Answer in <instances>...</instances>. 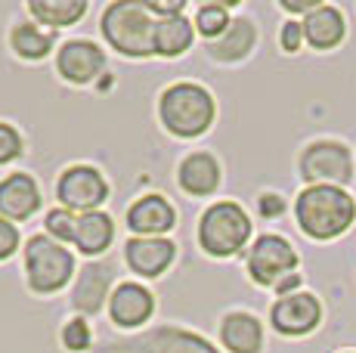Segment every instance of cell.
Instances as JSON below:
<instances>
[{
	"label": "cell",
	"instance_id": "6da1fadb",
	"mask_svg": "<svg viewBox=\"0 0 356 353\" xmlns=\"http://www.w3.org/2000/svg\"><path fill=\"white\" fill-rule=\"evenodd\" d=\"M159 121L177 140L204 137L217 121V99L198 81H174L159 93Z\"/></svg>",
	"mask_w": 356,
	"mask_h": 353
},
{
	"label": "cell",
	"instance_id": "7a4b0ae2",
	"mask_svg": "<svg viewBox=\"0 0 356 353\" xmlns=\"http://www.w3.org/2000/svg\"><path fill=\"white\" fill-rule=\"evenodd\" d=\"M294 220L304 236L332 242L353 227L356 202L344 186H307L294 199Z\"/></svg>",
	"mask_w": 356,
	"mask_h": 353
},
{
	"label": "cell",
	"instance_id": "3957f363",
	"mask_svg": "<svg viewBox=\"0 0 356 353\" xmlns=\"http://www.w3.org/2000/svg\"><path fill=\"white\" fill-rule=\"evenodd\" d=\"M155 13L143 0H115L99 16V35L124 59L155 56Z\"/></svg>",
	"mask_w": 356,
	"mask_h": 353
},
{
	"label": "cell",
	"instance_id": "277c9868",
	"mask_svg": "<svg viewBox=\"0 0 356 353\" xmlns=\"http://www.w3.org/2000/svg\"><path fill=\"white\" fill-rule=\"evenodd\" d=\"M254 223H251L248 211L238 202L220 199L214 205H208L198 217L195 227V242L214 261H229V257L242 254L251 242Z\"/></svg>",
	"mask_w": 356,
	"mask_h": 353
},
{
	"label": "cell",
	"instance_id": "5b68a950",
	"mask_svg": "<svg viewBox=\"0 0 356 353\" xmlns=\"http://www.w3.org/2000/svg\"><path fill=\"white\" fill-rule=\"evenodd\" d=\"M22 267H25V285L31 295L50 297L68 288V282L78 279L74 270V254L68 245L50 239L47 233H34L22 248Z\"/></svg>",
	"mask_w": 356,
	"mask_h": 353
},
{
	"label": "cell",
	"instance_id": "8992f818",
	"mask_svg": "<svg viewBox=\"0 0 356 353\" xmlns=\"http://www.w3.org/2000/svg\"><path fill=\"white\" fill-rule=\"evenodd\" d=\"M298 263L300 257L294 245L285 236H276V233L257 236L254 245L245 254V270H248L251 282L273 291H279L291 276H298Z\"/></svg>",
	"mask_w": 356,
	"mask_h": 353
},
{
	"label": "cell",
	"instance_id": "52a82bcc",
	"mask_svg": "<svg viewBox=\"0 0 356 353\" xmlns=\"http://www.w3.org/2000/svg\"><path fill=\"white\" fill-rule=\"evenodd\" d=\"M112 195L106 174L97 165H68L59 171L56 176V199L59 208H68L74 214H90V211H102V205Z\"/></svg>",
	"mask_w": 356,
	"mask_h": 353
},
{
	"label": "cell",
	"instance_id": "ba28073f",
	"mask_svg": "<svg viewBox=\"0 0 356 353\" xmlns=\"http://www.w3.org/2000/svg\"><path fill=\"white\" fill-rule=\"evenodd\" d=\"M298 171L307 186H347L353 180L350 149L338 140H316L300 152Z\"/></svg>",
	"mask_w": 356,
	"mask_h": 353
},
{
	"label": "cell",
	"instance_id": "9c48e42d",
	"mask_svg": "<svg viewBox=\"0 0 356 353\" xmlns=\"http://www.w3.org/2000/svg\"><path fill=\"white\" fill-rule=\"evenodd\" d=\"M106 65H108V56L97 40L72 38L65 44H59L56 50V74L72 87L97 84L106 74Z\"/></svg>",
	"mask_w": 356,
	"mask_h": 353
},
{
	"label": "cell",
	"instance_id": "30bf717a",
	"mask_svg": "<svg viewBox=\"0 0 356 353\" xmlns=\"http://www.w3.org/2000/svg\"><path fill=\"white\" fill-rule=\"evenodd\" d=\"M118 353H220L208 338L189 331L183 325H155L130 341L115 344Z\"/></svg>",
	"mask_w": 356,
	"mask_h": 353
},
{
	"label": "cell",
	"instance_id": "8fae6325",
	"mask_svg": "<svg viewBox=\"0 0 356 353\" xmlns=\"http://www.w3.org/2000/svg\"><path fill=\"white\" fill-rule=\"evenodd\" d=\"M124 223L136 239H168V233L177 229V208L168 195L143 192L127 205Z\"/></svg>",
	"mask_w": 356,
	"mask_h": 353
},
{
	"label": "cell",
	"instance_id": "7c38bea8",
	"mask_svg": "<svg viewBox=\"0 0 356 353\" xmlns=\"http://www.w3.org/2000/svg\"><path fill=\"white\" fill-rule=\"evenodd\" d=\"M323 322V304L310 291H291L273 301L270 325L285 338H304L319 329Z\"/></svg>",
	"mask_w": 356,
	"mask_h": 353
},
{
	"label": "cell",
	"instance_id": "4fadbf2b",
	"mask_svg": "<svg viewBox=\"0 0 356 353\" xmlns=\"http://www.w3.org/2000/svg\"><path fill=\"white\" fill-rule=\"evenodd\" d=\"M108 319L115 329L121 331H136L155 316V295L143 282L127 279L115 282L112 295H108Z\"/></svg>",
	"mask_w": 356,
	"mask_h": 353
},
{
	"label": "cell",
	"instance_id": "5bb4252c",
	"mask_svg": "<svg viewBox=\"0 0 356 353\" xmlns=\"http://www.w3.org/2000/svg\"><path fill=\"white\" fill-rule=\"evenodd\" d=\"M44 208V189L29 171H13L0 180V217L19 223L31 220Z\"/></svg>",
	"mask_w": 356,
	"mask_h": 353
},
{
	"label": "cell",
	"instance_id": "9a60e30c",
	"mask_svg": "<svg viewBox=\"0 0 356 353\" xmlns=\"http://www.w3.org/2000/svg\"><path fill=\"white\" fill-rule=\"evenodd\" d=\"M220 183H223V165L208 149H195V152L183 155V161L177 165V186L189 199H211L220 189Z\"/></svg>",
	"mask_w": 356,
	"mask_h": 353
},
{
	"label": "cell",
	"instance_id": "2e32d148",
	"mask_svg": "<svg viewBox=\"0 0 356 353\" xmlns=\"http://www.w3.org/2000/svg\"><path fill=\"white\" fill-rule=\"evenodd\" d=\"M177 261V242L174 239H136L130 236L124 242V263L140 279H159Z\"/></svg>",
	"mask_w": 356,
	"mask_h": 353
},
{
	"label": "cell",
	"instance_id": "e0dca14e",
	"mask_svg": "<svg viewBox=\"0 0 356 353\" xmlns=\"http://www.w3.org/2000/svg\"><path fill=\"white\" fill-rule=\"evenodd\" d=\"M115 282H112V267L108 263H87L84 270L74 279V291H72V307L81 316H97L102 307L108 304Z\"/></svg>",
	"mask_w": 356,
	"mask_h": 353
},
{
	"label": "cell",
	"instance_id": "ac0fdd59",
	"mask_svg": "<svg viewBox=\"0 0 356 353\" xmlns=\"http://www.w3.org/2000/svg\"><path fill=\"white\" fill-rule=\"evenodd\" d=\"M220 344L227 353H260L264 350V322L248 310H229L220 319Z\"/></svg>",
	"mask_w": 356,
	"mask_h": 353
},
{
	"label": "cell",
	"instance_id": "d6986e66",
	"mask_svg": "<svg viewBox=\"0 0 356 353\" xmlns=\"http://www.w3.org/2000/svg\"><path fill=\"white\" fill-rule=\"evenodd\" d=\"M115 242V217L108 211H90L78 214V227H74V242L72 248H78L84 257H102Z\"/></svg>",
	"mask_w": 356,
	"mask_h": 353
},
{
	"label": "cell",
	"instance_id": "ffe728a7",
	"mask_svg": "<svg viewBox=\"0 0 356 353\" xmlns=\"http://www.w3.org/2000/svg\"><path fill=\"white\" fill-rule=\"evenodd\" d=\"M300 25H304V40L313 47V50H334L347 35L344 13L332 3L316 6L310 16L300 19Z\"/></svg>",
	"mask_w": 356,
	"mask_h": 353
},
{
	"label": "cell",
	"instance_id": "44dd1931",
	"mask_svg": "<svg viewBox=\"0 0 356 353\" xmlns=\"http://www.w3.org/2000/svg\"><path fill=\"white\" fill-rule=\"evenodd\" d=\"M195 25L186 19V13L177 16H161L155 22V59H180L193 50L195 44Z\"/></svg>",
	"mask_w": 356,
	"mask_h": 353
},
{
	"label": "cell",
	"instance_id": "7402d4cb",
	"mask_svg": "<svg viewBox=\"0 0 356 353\" xmlns=\"http://www.w3.org/2000/svg\"><path fill=\"white\" fill-rule=\"evenodd\" d=\"M254 44H257V25L251 22L248 16H236L232 25L227 28V35L217 38L214 44H208V56L214 59V63L232 65V63L248 59Z\"/></svg>",
	"mask_w": 356,
	"mask_h": 353
},
{
	"label": "cell",
	"instance_id": "603a6c76",
	"mask_svg": "<svg viewBox=\"0 0 356 353\" xmlns=\"http://www.w3.org/2000/svg\"><path fill=\"white\" fill-rule=\"evenodd\" d=\"M56 44H59L56 31L40 28L31 19H22V22H16L10 28V50L25 63H44L56 50Z\"/></svg>",
	"mask_w": 356,
	"mask_h": 353
},
{
	"label": "cell",
	"instance_id": "cb8c5ba5",
	"mask_svg": "<svg viewBox=\"0 0 356 353\" xmlns=\"http://www.w3.org/2000/svg\"><path fill=\"white\" fill-rule=\"evenodd\" d=\"M90 3L87 0H29L25 3V13L31 16V22H38L40 28H72L81 19L87 16Z\"/></svg>",
	"mask_w": 356,
	"mask_h": 353
},
{
	"label": "cell",
	"instance_id": "d4e9b609",
	"mask_svg": "<svg viewBox=\"0 0 356 353\" xmlns=\"http://www.w3.org/2000/svg\"><path fill=\"white\" fill-rule=\"evenodd\" d=\"M193 25H195L198 38H204L208 44H214L217 38L227 35V28L232 25L229 6L227 3H198L195 16H193Z\"/></svg>",
	"mask_w": 356,
	"mask_h": 353
},
{
	"label": "cell",
	"instance_id": "484cf974",
	"mask_svg": "<svg viewBox=\"0 0 356 353\" xmlns=\"http://www.w3.org/2000/svg\"><path fill=\"white\" fill-rule=\"evenodd\" d=\"M59 341L68 353H87L93 347V329L87 322V316H72L59 331Z\"/></svg>",
	"mask_w": 356,
	"mask_h": 353
},
{
	"label": "cell",
	"instance_id": "4316f807",
	"mask_svg": "<svg viewBox=\"0 0 356 353\" xmlns=\"http://www.w3.org/2000/svg\"><path fill=\"white\" fill-rule=\"evenodd\" d=\"M74 227H78V214L68 211V208H50L44 214V233L50 239L63 242V245H72L74 242Z\"/></svg>",
	"mask_w": 356,
	"mask_h": 353
},
{
	"label": "cell",
	"instance_id": "83f0119b",
	"mask_svg": "<svg viewBox=\"0 0 356 353\" xmlns=\"http://www.w3.org/2000/svg\"><path fill=\"white\" fill-rule=\"evenodd\" d=\"M25 155V137L19 133L16 124L10 121H0V167L13 165Z\"/></svg>",
	"mask_w": 356,
	"mask_h": 353
},
{
	"label": "cell",
	"instance_id": "f1b7e54d",
	"mask_svg": "<svg viewBox=\"0 0 356 353\" xmlns=\"http://www.w3.org/2000/svg\"><path fill=\"white\" fill-rule=\"evenodd\" d=\"M19 245H22V236H19V227L6 217H0V263H6L10 257H16Z\"/></svg>",
	"mask_w": 356,
	"mask_h": 353
},
{
	"label": "cell",
	"instance_id": "f546056e",
	"mask_svg": "<svg viewBox=\"0 0 356 353\" xmlns=\"http://www.w3.org/2000/svg\"><path fill=\"white\" fill-rule=\"evenodd\" d=\"M279 44H282L285 53H298L300 44H307L304 40V25H300V19H289V22L282 25V31H279Z\"/></svg>",
	"mask_w": 356,
	"mask_h": 353
},
{
	"label": "cell",
	"instance_id": "4dcf8cb0",
	"mask_svg": "<svg viewBox=\"0 0 356 353\" xmlns=\"http://www.w3.org/2000/svg\"><path fill=\"white\" fill-rule=\"evenodd\" d=\"M257 211L264 214V217H279L285 211V202H282V195H276V192H264L257 199Z\"/></svg>",
	"mask_w": 356,
	"mask_h": 353
},
{
	"label": "cell",
	"instance_id": "1f68e13d",
	"mask_svg": "<svg viewBox=\"0 0 356 353\" xmlns=\"http://www.w3.org/2000/svg\"><path fill=\"white\" fill-rule=\"evenodd\" d=\"M316 6H323V3H319V0H282V10L298 13V16H310Z\"/></svg>",
	"mask_w": 356,
	"mask_h": 353
},
{
	"label": "cell",
	"instance_id": "d6a6232c",
	"mask_svg": "<svg viewBox=\"0 0 356 353\" xmlns=\"http://www.w3.org/2000/svg\"><path fill=\"white\" fill-rule=\"evenodd\" d=\"M341 353H356V350H341Z\"/></svg>",
	"mask_w": 356,
	"mask_h": 353
}]
</instances>
